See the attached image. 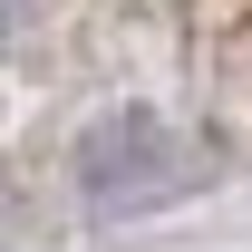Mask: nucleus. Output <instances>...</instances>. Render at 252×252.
I'll return each mask as SVG.
<instances>
[]
</instances>
